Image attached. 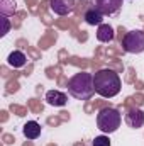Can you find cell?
Returning <instances> with one entry per match:
<instances>
[{"instance_id": "cell-1", "label": "cell", "mask_w": 144, "mask_h": 146, "mask_svg": "<svg viewBox=\"0 0 144 146\" xmlns=\"http://www.w3.org/2000/svg\"><path fill=\"white\" fill-rule=\"evenodd\" d=\"M93 88L98 95L105 99H112L120 92V78L110 68L98 70L93 75Z\"/></svg>"}, {"instance_id": "cell-2", "label": "cell", "mask_w": 144, "mask_h": 146, "mask_svg": "<svg viewBox=\"0 0 144 146\" xmlns=\"http://www.w3.org/2000/svg\"><path fill=\"white\" fill-rule=\"evenodd\" d=\"M68 94L78 99V100H88L93 94V75L87 72H80L76 75H73L71 78L68 80Z\"/></svg>"}, {"instance_id": "cell-3", "label": "cell", "mask_w": 144, "mask_h": 146, "mask_svg": "<svg viewBox=\"0 0 144 146\" xmlns=\"http://www.w3.org/2000/svg\"><path fill=\"white\" fill-rule=\"evenodd\" d=\"M122 115L114 107H104L97 114V126L104 134H112L120 127Z\"/></svg>"}, {"instance_id": "cell-4", "label": "cell", "mask_w": 144, "mask_h": 146, "mask_svg": "<svg viewBox=\"0 0 144 146\" xmlns=\"http://www.w3.org/2000/svg\"><path fill=\"white\" fill-rule=\"evenodd\" d=\"M122 46L127 53L132 54H139L144 51V31L136 29V31H129L124 39H122Z\"/></svg>"}, {"instance_id": "cell-5", "label": "cell", "mask_w": 144, "mask_h": 146, "mask_svg": "<svg viewBox=\"0 0 144 146\" xmlns=\"http://www.w3.org/2000/svg\"><path fill=\"white\" fill-rule=\"evenodd\" d=\"M122 0H95V9L102 15H114L120 10Z\"/></svg>"}, {"instance_id": "cell-6", "label": "cell", "mask_w": 144, "mask_h": 146, "mask_svg": "<svg viewBox=\"0 0 144 146\" xmlns=\"http://www.w3.org/2000/svg\"><path fill=\"white\" fill-rule=\"evenodd\" d=\"M126 124L132 129H139L144 126V112L137 107H132V109L127 110L126 114Z\"/></svg>"}, {"instance_id": "cell-7", "label": "cell", "mask_w": 144, "mask_h": 146, "mask_svg": "<svg viewBox=\"0 0 144 146\" xmlns=\"http://www.w3.org/2000/svg\"><path fill=\"white\" fill-rule=\"evenodd\" d=\"M51 10L58 15H68L75 10V0H51Z\"/></svg>"}, {"instance_id": "cell-8", "label": "cell", "mask_w": 144, "mask_h": 146, "mask_svg": "<svg viewBox=\"0 0 144 146\" xmlns=\"http://www.w3.org/2000/svg\"><path fill=\"white\" fill-rule=\"evenodd\" d=\"M46 102L53 107H63V106H66L68 97H66V94H63L59 90H48L46 92Z\"/></svg>"}, {"instance_id": "cell-9", "label": "cell", "mask_w": 144, "mask_h": 146, "mask_svg": "<svg viewBox=\"0 0 144 146\" xmlns=\"http://www.w3.org/2000/svg\"><path fill=\"white\" fill-rule=\"evenodd\" d=\"M22 133L27 139H37L41 136V126L36 121H27L22 127Z\"/></svg>"}, {"instance_id": "cell-10", "label": "cell", "mask_w": 144, "mask_h": 146, "mask_svg": "<svg viewBox=\"0 0 144 146\" xmlns=\"http://www.w3.org/2000/svg\"><path fill=\"white\" fill-rule=\"evenodd\" d=\"M7 63L12 66V68H22L26 63H27V58L22 51H12L7 58Z\"/></svg>"}, {"instance_id": "cell-11", "label": "cell", "mask_w": 144, "mask_h": 146, "mask_svg": "<svg viewBox=\"0 0 144 146\" xmlns=\"http://www.w3.org/2000/svg\"><path fill=\"white\" fill-rule=\"evenodd\" d=\"M114 29H112V26H108V24H100L98 26V31H97V39L100 41V42H110V41H114Z\"/></svg>"}, {"instance_id": "cell-12", "label": "cell", "mask_w": 144, "mask_h": 146, "mask_svg": "<svg viewBox=\"0 0 144 146\" xmlns=\"http://www.w3.org/2000/svg\"><path fill=\"white\" fill-rule=\"evenodd\" d=\"M104 21V15L97 10V9H88L85 12V22L88 26H100Z\"/></svg>"}, {"instance_id": "cell-13", "label": "cell", "mask_w": 144, "mask_h": 146, "mask_svg": "<svg viewBox=\"0 0 144 146\" xmlns=\"http://www.w3.org/2000/svg\"><path fill=\"white\" fill-rule=\"evenodd\" d=\"M92 146H110V139H108V136H105V134L97 136V138L92 141Z\"/></svg>"}, {"instance_id": "cell-14", "label": "cell", "mask_w": 144, "mask_h": 146, "mask_svg": "<svg viewBox=\"0 0 144 146\" xmlns=\"http://www.w3.org/2000/svg\"><path fill=\"white\" fill-rule=\"evenodd\" d=\"M2 22H3V29H2L0 36H5V34L9 33V29H10V24H9V21H7V17H2Z\"/></svg>"}]
</instances>
